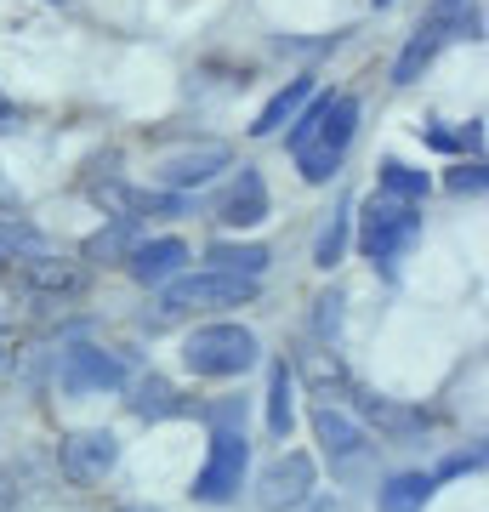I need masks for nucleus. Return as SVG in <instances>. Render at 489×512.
<instances>
[{
  "mask_svg": "<svg viewBox=\"0 0 489 512\" xmlns=\"http://www.w3.org/2000/svg\"><path fill=\"white\" fill-rule=\"evenodd\" d=\"M211 268H222V274H262V268H268V251H262V245H228V239H222V245H211Z\"/></svg>",
  "mask_w": 489,
  "mask_h": 512,
  "instance_id": "obj_20",
  "label": "nucleus"
},
{
  "mask_svg": "<svg viewBox=\"0 0 489 512\" xmlns=\"http://www.w3.org/2000/svg\"><path fill=\"white\" fill-rule=\"evenodd\" d=\"M228 160H234L228 143H200V148H188V154H171V160L160 165V183H171L177 194H182V188H205Z\"/></svg>",
  "mask_w": 489,
  "mask_h": 512,
  "instance_id": "obj_10",
  "label": "nucleus"
},
{
  "mask_svg": "<svg viewBox=\"0 0 489 512\" xmlns=\"http://www.w3.org/2000/svg\"><path fill=\"white\" fill-rule=\"evenodd\" d=\"M182 262H188V245H182V239H148V245H131V256H126L131 279H143V285L177 279Z\"/></svg>",
  "mask_w": 489,
  "mask_h": 512,
  "instance_id": "obj_11",
  "label": "nucleus"
},
{
  "mask_svg": "<svg viewBox=\"0 0 489 512\" xmlns=\"http://www.w3.org/2000/svg\"><path fill=\"white\" fill-rule=\"evenodd\" d=\"M57 382H63V393H74V399H91V393L120 387L126 370H120V359L103 353V348H69L63 359H57Z\"/></svg>",
  "mask_w": 489,
  "mask_h": 512,
  "instance_id": "obj_5",
  "label": "nucleus"
},
{
  "mask_svg": "<svg viewBox=\"0 0 489 512\" xmlns=\"http://www.w3.org/2000/svg\"><path fill=\"white\" fill-rule=\"evenodd\" d=\"M131 245H143L137 239V211H120L109 228H97L86 239V262H120V256H131Z\"/></svg>",
  "mask_w": 489,
  "mask_h": 512,
  "instance_id": "obj_13",
  "label": "nucleus"
},
{
  "mask_svg": "<svg viewBox=\"0 0 489 512\" xmlns=\"http://www.w3.org/2000/svg\"><path fill=\"white\" fill-rule=\"evenodd\" d=\"M444 6H450V0H444Z\"/></svg>",
  "mask_w": 489,
  "mask_h": 512,
  "instance_id": "obj_32",
  "label": "nucleus"
},
{
  "mask_svg": "<svg viewBox=\"0 0 489 512\" xmlns=\"http://www.w3.org/2000/svg\"><path fill=\"white\" fill-rule=\"evenodd\" d=\"M6 501H12V490H6V473H0V512H6Z\"/></svg>",
  "mask_w": 489,
  "mask_h": 512,
  "instance_id": "obj_29",
  "label": "nucleus"
},
{
  "mask_svg": "<svg viewBox=\"0 0 489 512\" xmlns=\"http://www.w3.org/2000/svg\"><path fill=\"white\" fill-rule=\"evenodd\" d=\"M450 188L455 194H478V188H484V165L472 160V165H461V171H450Z\"/></svg>",
  "mask_w": 489,
  "mask_h": 512,
  "instance_id": "obj_27",
  "label": "nucleus"
},
{
  "mask_svg": "<svg viewBox=\"0 0 489 512\" xmlns=\"http://www.w3.org/2000/svg\"><path fill=\"white\" fill-rule=\"evenodd\" d=\"M313 325H319V336H330V330L342 325V296H319V313H313Z\"/></svg>",
  "mask_w": 489,
  "mask_h": 512,
  "instance_id": "obj_26",
  "label": "nucleus"
},
{
  "mask_svg": "<svg viewBox=\"0 0 489 512\" xmlns=\"http://www.w3.org/2000/svg\"><path fill=\"white\" fill-rule=\"evenodd\" d=\"M347 222H353V205H342V211L325 222V234H319V245H313V262H319V268H336V262H342V251H347Z\"/></svg>",
  "mask_w": 489,
  "mask_h": 512,
  "instance_id": "obj_23",
  "label": "nucleus"
},
{
  "mask_svg": "<svg viewBox=\"0 0 489 512\" xmlns=\"http://www.w3.org/2000/svg\"><path fill=\"white\" fill-rule=\"evenodd\" d=\"M131 410L143 421L171 416V410H177V387L165 382V376H137V382H131Z\"/></svg>",
  "mask_w": 489,
  "mask_h": 512,
  "instance_id": "obj_17",
  "label": "nucleus"
},
{
  "mask_svg": "<svg viewBox=\"0 0 489 512\" xmlns=\"http://www.w3.org/2000/svg\"><path fill=\"white\" fill-rule=\"evenodd\" d=\"M444 35H450V29H444V23H433L427 35H416V40H410V46L399 52V63H393V80H399V86H410V80H416V74L427 69L433 57H438V46H444Z\"/></svg>",
  "mask_w": 489,
  "mask_h": 512,
  "instance_id": "obj_18",
  "label": "nucleus"
},
{
  "mask_svg": "<svg viewBox=\"0 0 489 512\" xmlns=\"http://www.w3.org/2000/svg\"><path fill=\"white\" fill-rule=\"evenodd\" d=\"M381 194H393V200H410L421 205L427 200V171H410V165H381Z\"/></svg>",
  "mask_w": 489,
  "mask_h": 512,
  "instance_id": "obj_22",
  "label": "nucleus"
},
{
  "mask_svg": "<svg viewBox=\"0 0 489 512\" xmlns=\"http://www.w3.org/2000/svg\"><path fill=\"white\" fill-rule=\"evenodd\" d=\"M268 427H273V439L290 433V370L285 365H273V376H268Z\"/></svg>",
  "mask_w": 489,
  "mask_h": 512,
  "instance_id": "obj_24",
  "label": "nucleus"
},
{
  "mask_svg": "<svg viewBox=\"0 0 489 512\" xmlns=\"http://www.w3.org/2000/svg\"><path fill=\"white\" fill-rule=\"evenodd\" d=\"M416 234H421V205L393 200V194H376V200H370V211H364V256H370V262L393 268L399 251Z\"/></svg>",
  "mask_w": 489,
  "mask_h": 512,
  "instance_id": "obj_3",
  "label": "nucleus"
},
{
  "mask_svg": "<svg viewBox=\"0 0 489 512\" xmlns=\"http://www.w3.org/2000/svg\"><path fill=\"white\" fill-rule=\"evenodd\" d=\"M313 433H319V444H325V450H330L336 461L359 456V444H364V433L342 416V410H330V399L319 404V410H313Z\"/></svg>",
  "mask_w": 489,
  "mask_h": 512,
  "instance_id": "obj_15",
  "label": "nucleus"
},
{
  "mask_svg": "<svg viewBox=\"0 0 489 512\" xmlns=\"http://www.w3.org/2000/svg\"><path fill=\"white\" fill-rule=\"evenodd\" d=\"M23 268V285L35 296H52V302H69V296L86 291V268L80 262H69V256H29V262H18Z\"/></svg>",
  "mask_w": 489,
  "mask_h": 512,
  "instance_id": "obj_9",
  "label": "nucleus"
},
{
  "mask_svg": "<svg viewBox=\"0 0 489 512\" xmlns=\"http://www.w3.org/2000/svg\"><path fill=\"white\" fill-rule=\"evenodd\" d=\"M313 495V461L302 456V450H290V456H279L262 473V484H256V501L268 512H290V507H302Z\"/></svg>",
  "mask_w": 489,
  "mask_h": 512,
  "instance_id": "obj_7",
  "label": "nucleus"
},
{
  "mask_svg": "<svg viewBox=\"0 0 489 512\" xmlns=\"http://www.w3.org/2000/svg\"><path fill=\"white\" fill-rule=\"evenodd\" d=\"M114 461H120V439H114L109 427H86V433H74L63 439V473L69 484H103Z\"/></svg>",
  "mask_w": 489,
  "mask_h": 512,
  "instance_id": "obj_6",
  "label": "nucleus"
},
{
  "mask_svg": "<svg viewBox=\"0 0 489 512\" xmlns=\"http://www.w3.org/2000/svg\"><path fill=\"white\" fill-rule=\"evenodd\" d=\"M353 126H359V97H336L325 114V126H319V137L296 154L308 183H330V171L342 165V148L353 143Z\"/></svg>",
  "mask_w": 489,
  "mask_h": 512,
  "instance_id": "obj_4",
  "label": "nucleus"
},
{
  "mask_svg": "<svg viewBox=\"0 0 489 512\" xmlns=\"http://www.w3.org/2000/svg\"><path fill=\"white\" fill-rule=\"evenodd\" d=\"M256 336L239 325H205L188 336V348H182V359H188V370L194 376H239V370L256 365Z\"/></svg>",
  "mask_w": 489,
  "mask_h": 512,
  "instance_id": "obj_2",
  "label": "nucleus"
},
{
  "mask_svg": "<svg viewBox=\"0 0 489 512\" xmlns=\"http://www.w3.org/2000/svg\"><path fill=\"white\" fill-rule=\"evenodd\" d=\"M262 217H268V188H262L256 171H239L234 194L222 200V222H228V228H256Z\"/></svg>",
  "mask_w": 489,
  "mask_h": 512,
  "instance_id": "obj_12",
  "label": "nucleus"
},
{
  "mask_svg": "<svg viewBox=\"0 0 489 512\" xmlns=\"http://www.w3.org/2000/svg\"><path fill=\"white\" fill-rule=\"evenodd\" d=\"M120 512H137V507H120Z\"/></svg>",
  "mask_w": 489,
  "mask_h": 512,
  "instance_id": "obj_30",
  "label": "nucleus"
},
{
  "mask_svg": "<svg viewBox=\"0 0 489 512\" xmlns=\"http://www.w3.org/2000/svg\"><path fill=\"white\" fill-rule=\"evenodd\" d=\"M376 6H387V0H376Z\"/></svg>",
  "mask_w": 489,
  "mask_h": 512,
  "instance_id": "obj_31",
  "label": "nucleus"
},
{
  "mask_svg": "<svg viewBox=\"0 0 489 512\" xmlns=\"http://www.w3.org/2000/svg\"><path fill=\"white\" fill-rule=\"evenodd\" d=\"M256 296L251 274H222V268H205V274H177L165 285V319L177 313H211V308H239Z\"/></svg>",
  "mask_w": 489,
  "mask_h": 512,
  "instance_id": "obj_1",
  "label": "nucleus"
},
{
  "mask_svg": "<svg viewBox=\"0 0 489 512\" xmlns=\"http://www.w3.org/2000/svg\"><path fill=\"white\" fill-rule=\"evenodd\" d=\"M245 456H251V450H245L239 433H217V439H211V461H205L194 495H200V501H234L239 478H245Z\"/></svg>",
  "mask_w": 489,
  "mask_h": 512,
  "instance_id": "obj_8",
  "label": "nucleus"
},
{
  "mask_svg": "<svg viewBox=\"0 0 489 512\" xmlns=\"http://www.w3.org/2000/svg\"><path fill=\"white\" fill-rule=\"evenodd\" d=\"M29 256H46V239L23 222H0V268L6 262H29Z\"/></svg>",
  "mask_w": 489,
  "mask_h": 512,
  "instance_id": "obj_21",
  "label": "nucleus"
},
{
  "mask_svg": "<svg viewBox=\"0 0 489 512\" xmlns=\"http://www.w3.org/2000/svg\"><path fill=\"white\" fill-rule=\"evenodd\" d=\"M330 103H336V97H313V103H308V114H302V120L290 126V148H296V154H302V148H308L313 137H319V126H325Z\"/></svg>",
  "mask_w": 489,
  "mask_h": 512,
  "instance_id": "obj_25",
  "label": "nucleus"
},
{
  "mask_svg": "<svg viewBox=\"0 0 489 512\" xmlns=\"http://www.w3.org/2000/svg\"><path fill=\"white\" fill-rule=\"evenodd\" d=\"M427 495H433V478L404 473V478H393V484L381 490V512H421L427 507Z\"/></svg>",
  "mask_w": 489,
  "mask_h": 512,
  "instance_id": "obj_19",
  "label": "nucleus"
},
{
  "mask_svg": "<svg viewBox=\"0 0 489 512\" xmlns=\"http://www.w3.org/2000/svg\"><path fill=\"white\" fill-rule=\"evenodd\" d=\"M12 126H18V103L0 92V131H12Z\"/></svg>",
  "mask_w": 489,
  "mask_h": 512,
  "instance_id": "obj_28",
  "label": "nucleus"
},
{
  "mask_svg": "<svg viewBox=\"0 0 489 512\" xmlns=\"http://www.w3.org/2000/svg\"><path fill=\"white\" fill-rule=\"evenodd\" d=\"M308 97H313V80H308V74H302V80H290L285 92H279V97L268 103V109H262V114L251 120V131H256V137H273V131L285 126V120H296V109H302Z\"/></svg>",
  "mask_w": 489,
  "mask_h": 512,
  "instance_id": "obj_16",
  "label": "nucleus"
},
{
  "mask_svg": "<svg viewBox=\"0 0 489 512\" xmlns=\"http://www.w3.org/2000/svg\"><path fill=\"white\" fill-rule=\"evenodd\" d=\"M359 410H364V421H376L387 439H416L421 427H427V421H421V410H410V404H393V399H376V393H364Z\"/></svg>",
  "mask_w": 489,
  "mask_h": 512,
  "instance_id": "obj_14",
  "label": "nucleus"
}]
</instances>
